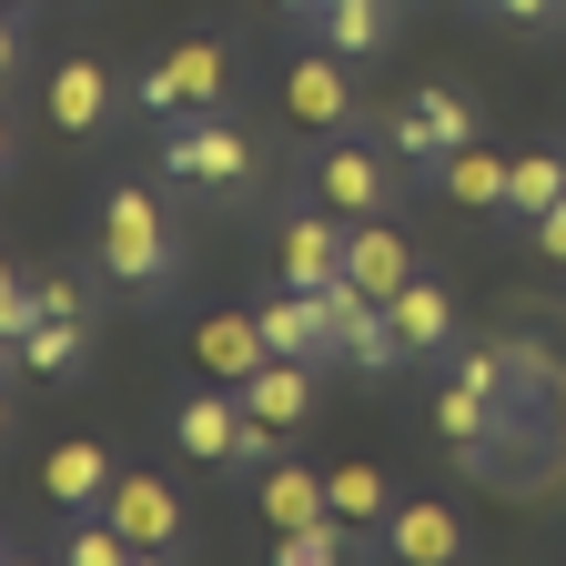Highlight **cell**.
Masks as SVG:
<instances>
[{"label":"cell","mask_w":566,"mask_h":566,"mask_svg":"<svg viewBox=\"0 0 566 566\" xmlns=\"http://www.w3.org/2000/svg\"><path fill=\"white\" fill-rule=\"evenodd\" d=\"M102 263H112V283H132V294L172 283V233H163V212H153V192H142V182H122V192L102 202Z\"/></svg>","instance_id":"6da1fadb"},{"label":"cell","mask_w":566,"mask_h":566,"mask_svg":"<svg viewBox=\"0 0 566 566\" xmlns=\"http://www.w3.org/2000/svg\"><path fill=\"white\" fill-rule=\"evenodd\" d=\"M233 92V61H223V41H182V51H163L153 71H142V102H153L163 122L172 112H212Z\"/></svg>","instance_id":"7a4b0ae2"},{"label":"cell","mask_w":566,"mask_h":566,"mask_svg":"<svg viewBox=\"0 0 566 566\" xmlns=\"http://www.w3.org/2000/svg\"><path fill=\"white\" fill-rule=\"evenodd\" d=\"M102 516H112V526H122L142 556H172V546H182V495H172L163 475H142V465H122V475H112Z\"/></svg>","instance_id":"3957f363"},{"label":"cell","mask_w":566,"mask_h":566,"mask_svg":"<svg viewBox=\"0 0 566 566\" xmlns=\"http://www.w3.org/2000/svg\"><path fill=\"white\" fill-rule=\"evenodd\" d=\"M314 192H324V212H344V223H375V212L395 202V172L365 153V142H324V163H314Z\"/></svg>","instance_id":"277c9868"},{"label":"cell","mask_w":566,"mask_h":566,"mask_svg":"<svg viewBox=\"0 0 566 566\" xmlns=\"http://www.w3.org/2000/svg\"><path fill=\"white\" fill-rule=\"evenodd\" d=\"M163 163H172V182H212V192H233V182H253V142L233 132V122H192V132H172L163 142Z\"/></svg>","instance_id":"5b68a950"},{"label":"cell","mask_w":566,"mask_h":566,"mask_svg":"<svg viewBox=\"0 0 566 566\" xmlns=\"http://www.w3.org/2000/svg\"><path fill=\"white\" fill-rule=\"evenodd\" d=\"M334 61H344V51L324 41L314 61H294V71H283V112H294L304 132H324V142H334V132L354 122V82H344V71H334Z\"/></svg>","instance_id":"8992f818"},{"label":"cell","mask_w":566,"mask_h":566,"mask_svg":"<svg viewBox=\"0 0 566 566\" xmlns=\"http://www.w3.org/2000/svg\"><path fill=\"white\" fill-rule=\"evenodd\" d=\"M344 283H365L375 304H395L415 283V253H405V233L385 223V212H375V223H344Z\"/></svg>","instance_id":"52a82bcc"},{"label":"cell","mask_w":566,"mask_h":566,"mask_svg":"<svg viewBox=\"0 0 566 566\" xmlns=\"http://www.w3.org/2000/svg\"><path fill=\"white\" fill-rule=\"evenodd\" d=\"M334 273H344V212H294V223H283V283H294V294H324Z\"/></svg>","instance_id":"ba28073f"},{"label":"cell","mask_w":566,"mask_h":566,"mask_svg":"<svg viewBox=\"0 0 566 566\" xmlns=\"http://www.w3.org/2000/svg\"><path fill=\"white\" fill-rule=\"evenodd\" d=\"M395 142L415 163H446L455 142H475V112H465V92H415L405 112H395Z\"/></svg>","instance_id":"9c48e42d"},{"label":"cell","mask_w":566,"mask_h":566,"mask_svg":"<svg viewBox=\"0 0 566 566\" xmlns=\"http://www.w3.org/2000/svg\"><path fill=\"white\" fill-rule=\"evenodd\" d=\"M172 446L192 455V465H233V446H243V395H192L182 415H172Z\"/></svg>","instance_id":"30bf717a"},{"label":"cell","mask_w":566,"mask_h":566,"mask_svg":"<svg viewBox=\"0 0 566 566\" xmlns=\"http://www.w3.org/2000/svg\"><path fill=\"white\" fill-rule=\"evenodd\" d=\"M263 424H283V436H294V424H304V405H314V365H304V354H263V365L233 385Z\"/></svg>","instance_id":"8fae6325"},{"label":"cell","mask_w":566,"mask_h":566,"mask_svg":"<svg viewBox=\"0 0 566 566\" xmlns=\"http://www.w3.org/2000/svg\"><path fill=\"white\" fill-rule=\"evenodd\" d=\"M51 122H61L71 142H92V132L112 122V71H102V61H61V71H51Z\"/></svg>","instance_id":"7c38bea8"},{"label":"cell","mask_w":566,"mask_h":566,"mask_svg":"<svg viewBox=\"0 0 566 566\" xmlns=\"http://www.w3.org/2000/svg\"><path fill=\"white\" fill-rule=\"evenodd\" d=\"M192 365H202L212 385H243V375L263 365V324H253V314H202V334H192Z\"/></svg>","instance_id":"4fadbf2b"},{"label":"cell","mask_w":566,"mask_h":566,"mask_svg":"<svg viewBox=\"0 0 566 566\" xmlns=\"http://www.w3.org/2000/svg\"><path fill=\"white\" fill-rule=\"evenodd\" d=\"M112 455L92 446V436H71V446H51V465H41V495H51V506H102V495H112Z\"/></svg>","instance_id":"5bb4252c"},{"label":"cell","mask_w":566,"mask_h":566,"mask_svg":"<svg viewBox=\"0 0 566 566\" xmlns=\"http://www.w3.org/2000/svg\"><path fill=\"white\" fill-rule=\"evenodd\" d=\"M385 324H395L405 354H446V344H455V304H446V283H424V273L385 304Z\"/></svg>","instance_id":"9a60e30c"},{"label":"cell","mask_w":566,"mask_h":566,"mask_svg":"<svg viewBox=\"0 0 566 566\" xmlns=\"http://www.w3.org/2000/svg\"><path fill=\"white\" fill-rule=\"evenodd\" d=\"M253 324H263V354H304V365H314V354H334L324 304H314V294H294V283H283L273 304H253Z\"/></svg>","instance_id":"2e32d148"},{"label":"cell","mask_w":566,"mask_h":566,"mask_svg":"<svg viewBox=\"0 0 566 566\" xmlns=\"http://www.w3.org/2000/svg\"><path fill=\"white\" fill-rule=\"evenodd\" d=\"M385 546H395L405 566H446V556H465V526H455L446 506H395V516H385Z\"/></svg>","instance_id":"e0dca14e"},{"label":"cell","mask_w":566,"mask_h":566,"mask_svg":"<svg viewBox=\"0 0 566 566\" xmlns=\"http://www.w3.org/2000/svg\"><path fill=\"white\" fill-rule=\"evenodd\" d=\"M314 516H334V485L314 465H263V526L283 536V526H314Z\"/></svg>","instance_id":"ac0fdd59"},{"label":"cell","mask_w":566,"mask_h":566,"mask_svg":"<svg viewBox=\"0 0 566 566\" xmlns=\"http://www.w3.org/2000/svg\"><path fill=\"white\" fill-rule=\"evenodd\" d=\"M446 202L455 212H506V163L475 153V142H455V153H446Z\"/></svg>","instance_id":"d6986e66"},{"label":"cell","mask_w":566,"mask_h":566,"mask_svg":"<svg viewBox=\"0 0 566 566\" xmlns=\"http://www.w3.org/2000/svg\"><path fill=\"white\" fill-rule=\"evenodd\" d=\"M314 21H324V41H334L344 61H365V51L385 41V0H314Z\"/></svg>","instance_id":"ffe728a7"},{"label":"cell","mask_w":566,"mask_h":566,"mask_svg":"<svg viewBox=\"0 0 566 566\" xmlns=\"http://www.w3.org/2000/svg\"><path fill=\"white\" fill-rule=\"evenodd\" d=\"M495 405H506V395H485V385H446V395H436L446 446H485V436H495Z\"/></svg>","instance_id":"44dd1931"},{"label":"cell","mask_w":566,"mask_h":566,"mask_svg":"<svg viewBox=\"0 0 566 566\" xmlns=\"http://www.w3.org/2000/svg\"><path fill=\"white\" fill-rule=\"evenodd\" d=\"M21 365L31 375H71V365H82V314H41L21 334Z\"/></svg>","instance_id":"7402d4cb"},{"label":"cell","mask_w":566,"mask_h":566,"mask_svg":"<svg viewBox=\"0 0 566 566\" xmlns=\"http://www.w3.org/2000/svg\"><path fill=\"white\" fill-rule=\"evenodd\" d=\"M546 202H566V163H556V153H526V163H506V212H526V223H536Z\"/></svg>","instance_id":"603a6c76"},{"label":"cell","mask_w":566,"mask_h":566,"mask_svg":"<svg viewBox=\"0 0 566 566\" xmlns=\"http://www.w3.org/2000/svg\"><path fill=\"white\" fill-rule=\"evenodd\" d=\"M283 566H334V556H354V516H314V526H283V546H273Z\"/></svg>","instance_id":"cb8c5ba5"},{"label":"cell","mask_w":566,"mask_h":566,"mask_svg":"<svg viewBox=\"0 0 566 566\" xmlns=\"http://www.w3.org/2000/svg\"><path fill=\"white\" fill-rule=\"evenodd\" d=\"M324 485H334V516H354V526H385V516H395V495H385L375 465H334Z\"/></svg>","instance_id":"d4e9b609"},{"label":"cell","mask_w":566,"mask_h":566,"mask_svg":"<svg viewBox=\"0 0 566 566\" xmlns=\"http://www.w3.org/2000/svg\"><path fill=\"white\" fill-rule=\"evenodd\" d=\"M556 385H566L556 344H506V395H556Z\"/></svg>","instance_id":"484cf974"},{"label":"cell","mask_w":566,"mask_h":566,"mask_svg":"<svg viewBox=\"0 0 566 566\" xmlns=\"http://www.w3.org/2000/svg\"><path fill=\"white\" fill-rule=\"evenodd\" d=\"M455 385H485V395H506V344H465V354H455Z\"/></svg>","instance_id":"4316f807"},{"label":"cell","mask_w":566,"mask_h":566,"mask_svg":"<svg viewBox=\"0 0 566 566\" xmlns=\"http://www.w3.org/2000/svg\"><path fill=\"white\" fill-rule=\"evenodd\" d=\"M31 294H41V314H82V273H41Z\"/></svg>","instance_id":"83f0119b"},{"label":"cell","mask_w":566,"mask_h":566,"mask_svg":"<svg viewBox=\"0 0 566 566\" xmlns=\"http://www.w3.org/2000/svg\"><path fill=\"white\" fill-rule=\"evenodd\" d=\"M536 253H546V263H566V202H546V212H536Z\"/></svg>","instance_id":"f1b7e54d"},{"label":"cell","mask_w":566,"mask_h":566,"mask_svg":"<svg viewBox=\"0 0 566 566\" xmlns=\"http://www.w3.org/2000/svg\"><path fill=\"white\" fill-rule=\"evenodd\" d=\"M506 21H566V0H495Z\"/></svg>","instance_id":"f546056e"},{"label":"cell","mask_w":566,"mask_h":566,"mask_svg":"<svg viewBox=\"0 0 566 566\" xmlns=\"http://www.w3.org/2000/svg\"><path fill=\"white\" fill-rule=\"evenodd\" d=\"M11 61H21V31H11V21H0V82H11Z\"/></svg>","instance_id":"4dcf8cb0"},{"label":"cell","mask_w":566,"mask_h":566,"mask_svg":"<svg viewBox=\"0 0 566 566\" xmlns=\"http://www.w3.org/2000/svg\"><path fill=\"white\" fill-rule=\"evenodd\" d=\"M546 415H556V436H566V385H556V395H546Z\"/></svg>","instance_id":"1f68e13d"},{"label":"cell","mask_w":566,"mask_h":566,"mask_svg":"<svg viewBox=\"0 0 566 566\" xmlns=\"http://www.w3.org/2000/svg\"><path fill=\"white\" fill-rule=\"evenodd\" d=\"M0 436H11V385H0Z\"/></svg>","instance_id":"d6a6232c"},{"label":"cell","mask_w":566,"mask_h":566,"mask_svg":"<svg viewBox=\"0 0 566 566\" xmlns=\"http://www.w3.org/2000/svg\"><path fill=\"white\" fill-rule=\"evenodd\" d=\"M0 172H11V122H0Z\"/></svg>","instance_id":"836d02e7"},{"label":"cell","mask_w":566,"mask_h":566,"mask_svg":"<svg viewBox=\"0 0 566 566\" xmlns=\"http://www.w3.org/2000/svg\"><path fill=\"white\" fill-rule=\"evenodd\" d=\"M0 375H11V334H0Z\"/></svg>","instance_id":"e575fe53"},{"label":"cell","mask_w":566,"mask_h":566,"mask_svg":"<svg viewBox=\"0 0 566 566\" xmlns=\"http://www.w3.org/2000/svg\"><path fill=\"white\" fill-rule=\"evenodd\" d=\"M273 11H314V0H273Z\"/></svg>","instance_id":"d590c367"},{"label":"cell","mask_w":566,"mask_h":566,"mask_svg":"<svg viewBox=\"0 0 566 566\" xmlns=\"http://www.w3.org/2000/svg\"><path fill=\"white\" fill-rule=\"evenodd\" d=\"M0 11H11V0H0Z\"/></svg>","instance_id":"8d00e7d4"}]
</instances>
